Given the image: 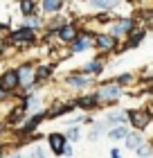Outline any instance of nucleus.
I'll list each match as a JSON object with an SVG mask.
<instances>
[{"instance_id":"26","label":"nucleus","mask_w":153,"mask_h":158,"mask_svg":"<svg viewBox=\"0 0 153 158\" xmlns=\"http://www.w3.org/2000/svg\"><path fill=\"white\" fill-rule=\"evenodd\" d=\"M16 9H18V16L25 18V16H32V14L38 11V2H34V0H16Z\"/></svg>"},{"instance_id":"19","label":"nucleus","mask_w":153,"mask_h":158,"mask_svg":"<svg viewBox=\"0 0 153 158\" xmlns=\"http://www.w3.org/2000/svg\"><path fill=\"white\" fill-rule=\"evenodd\" d=\"M101 120L108 124V129H111V127H119V124H128V120H126V109H119V106L108 109L104 115H101Z\"/></svg>"},{"instance_id":"39","label":"nucleus","mask_w":153,"mask_h":158,"mask_svg":"<svg viewBox=\"0 0 153 158\" xmlns=\"http://www.w3.org/2000/svg\"><path fill=\"white\" fill-rule=\"evenodd\" d=\"M151 9H153V7H151Z\"/></svg>"},{"instance_id":"7","label":"nucleus","mask_w":153,"mask_h":158,"mask_svg":"<svg viewBox=\"0 0 153 158\" xmlns=\"http://www.w3.org/2000/svg\"><path fill=\"white\" fill-rule=\"evenodd\" d=\"M77 113V106H74V99L72 97H59V99H52L47 106H45V115H47V122H54V120H63Z\"/></svg>"},{"instance_id":"8","label":"nucleus","mask_w":153,"mask_h":158,"mask_svg":"<svg viewBox=\"0 0 153 158\" xmlns=\"http://www.w3.org/2000/svg\"><path fill=\"white\" fill-rule=\"evenodd\" d=\"M106 68H108V56L97 54V52H95L90 59H86L81 66H79V70H81L83 75L95 77V79H101V75L106 73Z\"/></svg>"},{"instance_id":"5","label":"nucleus","mask_w":153,"mask_h":158,"mask_svg":"<svg viewBox=\"0 0 153 158\" xmlns=\"http://www.w3.org/2000/svg\"><path fill=\"white\" fill-rule=\"evenodd\" d=\"M119 39L113 36L111 32L106 30H97L92 36V52L97 54H104V56H111V54H119Z\"/></svg>"},{"instance_id":"12","label":"nucleus","mask_w":153,"mask_h":158,"mask_svg":"<svg viewBox=\"0 0 153 158\" xmlns=\"http://www.w3.org/2000/svg\"><path fill=\"white\" fill-rule=\"evenodd\" d=\"M79 27H81V23H79V18H72L70 23H65L61 30L54 32V43L61 48H68L72 41H74L79 36Z\"/></svg>"},{"instance_id":"32","label":"nucleus","mask_w":153,"mask_h":158,"mask_svg":"<svg viewBox=\"0 0 153 158\" xmlns=\"http://www.w3.org/2000/svg\"><path fill=\"white\" fill-rule=\"evenodd\" d=\"M5 158H27V154H23L20 149H14V152H7Z\"/></svg>"},{"instance_id":"2","label":"nucleus","mask_w":153,"mask_h":158,"mask_svg":"<svg viewBox=\"0 0 153 158\" xmlns=\"http://www.w3.org/2000/svg\"><path fill=\"white\" fill-rule=\"evenodd\" d=\"M92 90L97 93V97L101 102V109H115V106H119V102L124 99V95H126V90H124L122 86H117L111 77L97 79V86H95Z\"/></svg>"},{"instance_id":"9","label":"nucleus","mask_w":153,"mask_h":158,"mask_svg":"<svg viewBox=\"0 0 153 158\" xmlns=\"http://www.w3.org/2000/svg\"><path fill=\"white\" fill-rule=\"evenodd\" d=\"M74 106H77V111H81V113H97L101 111V102H99V97H97V93L95 90H86V93H77L74 97Z\"/></svg>"},{"instance_id":"23","label":"nucleus","mask_w":153,"mask_h":158,"mask_svg":"<svg viewBox=\"0 0 153 158\" xmlns=\"http://www.w3.org/2000/svg\"><path fill=\"white\" fill-rule=\"evenodd\" d=\"M111 79H113L117 86H122V88L126 90V88H131V86L137 81V73H133V70H124V73H117V75L111 77Z\"/></svg>"},{"instance_id":"6","label":"nucleus","mask_w":153,"mask_h":158,"mask_svg":"<svg viewBox=\"0 0 153 158\" xmlns=\"http://www.w3.org/2000/svg\"><path fill=\"white\" fill-rule=\"evenodd\" d=\"M137 25H140V20H137L135 14H115L113 23L106 27V32H111L113 36H117L122 41V39H126Z\"/></svg>"},{"instance_id":"35","label":"nucleus","mask_w":153,"mask_h":158,"mask_svg":"<svg viewBox=\"0 0 153 158\" xmlns=\"http://www.w3.org/2000/svg\"><path fill=\"white\" fill-rule=\"evenodd\" d=\"M9 99H11V97H9V95H7V93H5L2 88H0V104H5V102H9Z\"/></svg>"},{"instance_id":"31","label":"nucleus","mask_w":153,"mask_h":158,"mask_svg":"<svg viewBox=\"0 0 153 158\" xmlns=\"http://www.w3.org/2000/svg\"><path fill=\"white\" fill-rule=\"evenodd\" d=\"M72 156H74V145H72V142H65V147L61 152V158H72Z\"/></svg>"},{"instance_id":"20","label":"nucleus","mask_w":153,"mask_h":158,"mask_svg":"<svg viewBox=\"0 0 153 158\" xmlns=\"http://www.w3.org/2000/svg\"><path fill=\"white\" fill-rule=\"evenodd\" d=\"M72 16L70 14H54V16H45V25H43V30H47V32H56V30H61V27L65 23H70Z\"/></svg>"},{"instance_id":"13","label":"nucleus","mask_w":153,"mask_h":158,"mask_svg":"<svg viewBox=\"0 0 153 158\" xmlns=\"http://www.w3.org/2000/svg\"><path fill=\"white\" fill-rule=\"evenodd\" d=\"M147 36H149V30L144 25H137L133 32L128 34L126 39H122V43H119V54H124V52H131V50H135V48H140L144 41H147Z\"/></svg>"},{"instance_id":"16","label":"nucleus","mask_w":153,"mask_h":158,"mask_svg":"<svg viewBox=\"0 0 153 158\" xmlns=\"http://www.w3.org/2000/svg\"><path fill=\"white\" fill-rule=\"evenodd\" d=\"M25 118H27L25 106L20 104V102H16V99H11V106L5 111V115L0 118V120H2V122H5V124L9 127V129H16V127H18V124H20V122H23Z\"/></svg>"},{"instance_id":"33","label":"nucleus","mask_w":153,"mask_h":158,"mask_svg":"<svg viewBox=\"0 0 153 158\" xmlns=\"http://www.w3.org/2000/svg\"><path fill=\"white\" fill-rule=\"evenodd\" d=\"M7 133H9V127H7L5 122L0 120V140H5V138H7Z\"/></svg>"},{"instance_id":"29","label":"nucleus","mask_w":153,"mask_h":158,"mask_svg":"<svg viewBox=\"0 0 153 158\" xmlns=\"http://www.w3.org/2000/svg\"><path fill=\"white\" fill-rule=\"evenodd\" d=\"M27 156H30V158H47V149H45V145L36 142V145H32V149H30Z\"/></svg>"},{"instance_id":"22","label":"nucleus","mask_w":153,"mask_h":158,"mask_svg":"<svg viewBox=\"0 0 153 158\" xmlns=\"http://www.w3.org/2000/svg\"><path fill=\"white\" fill-rule=\"evenodd\" d=\"M106 131H108V124L99 118V120H95L92 124H90L88 133H86V138H88L90 142H97V140L101 138V135H106Z\"/></svg>"},{"instance_id":"10","label":"nucleus","mask_w":153,"mask_h":158,"mask_svg":"<svg viewBox=\"0 0 153 158\" xmlns=\"http://www.w3.org/2000/svg\"><path fill=\"white\" fill-rule=\"evenodd\" d=\"M0 88H2L9 97H14L20 90L16 66H2V68H0Z\"/></svg>"},{"instance_id":"38","label":"nucleus","mask_w":153,"mask_h":158,"mask_svg":"<svg viewBox=\"0 0 153 158\" xmlns=\"http://www.w3.org/2000/svg\"><path fill=\"white\" fill-rule=\"evenodd\" d=\"M27 158H30V156H27Z\"/></svg>"},{"instance_id":"17","label":"nucleus","mask_w":153,"mask_h":158,"mask_svg":"<svg viewBox=\"0 0 153 158\" xmlns=\"http://www.w3.org/2000/svg\"><path fill=\"white\" fill-rule=\"evenodd\" d=\"M43 142H45V149H47L52 156L61 158V152H63V147H65V142H68V138H65L63 131H50V133H45Z\"/></svg>"},{"instance_id":"4","label":"nucleus","mask_w":153,"mask_h":158,"mask_svg":"<svg viewBox=\"0 0 153 158\" xmlns=\"http://www.w3.org/2000/svg\"><path fill=\"white\" fill-rule=\"evenodd\" d=\"M61 86H65L68 90L72 93H86V90H92L97 86V79L83 75L81 70H68L65 75H61Z\"/></svg>"},{"instance_id":"14","label":"nucleus","mask_w":153,"mask_h":158,"mask_svg":"<svg viewBox=\"0 0 153 158\" xmlns=\"http://www.w3.org/2000/svg\"><path fill=\"white\" fill-rule=\"evenodd\" d=\"M79 7H83V9L88 11H111L115 14L117 9H122L124 0H77Z\"/></svg>"},{"instance_id":"18","label":"nucleus","mask_w":153,"mask_h":158,"mask_svg":"<svg viewBox=\"0 0 153 158\" xmlns=\"http://www.w3.org/2000/svg\"><path fill=\"white\" fill-rule=\"evenodd\" d=\"M70 9V0H41L38 11L43 16H54V14H63Z\"/></svg>"},{"instance_id":"24","label":"nucleus","mask_w":153,"mask_h":158,"mask_svg":"<svg viewBox=\"0 0 153 158\" xmlns=\"http://www.w3.org/2000/svg\"><path fill=\"white\" fill-rule=\"evenodd\" d=\"M144 140H147V138H144V133H142V131H135V129H131V131H128V135H126V138H124L122 142H124V147H126V149L135 152V149L140 147Z\"/></svg>"},{"instance_id":"1","label":"nucleus","mask_w":153,"mask_h":158,"mask_svg":"<svg viewBox=\"0 0 153 158\" xmlns=\"http://www.w3.org/2000/svg\"><path fill=\"white\" fill-rule=\"evenodd\" d=\"M5 41L11 48V52H30L38 48V32L27 30L23 25H11V30L5 34Z\"/></svg>"},{"instance_id":"36","label":"nucleus","mask_w":153,"mask_h":158,"mask_svg":"<svg viewBox=\"0 0 153 158\" xmlns=\"http://www.w3.org/2000/svg\"><path fill=\"white\" fill-rule=\"evenodd\" d=\"M147 109H149V113H151V118H153V102H151V104L147 106Z\"/></svg>"},{"instance_id":"3","label":"nucleus","mask_w":153,"mask_h":158,"mask_svg":"<svg viewBox=\"0 0 153 158\" xmlns=\"http://www.w3.org/2000/svg\"><path fill=\"white\" fill-rule=\"evenodd\" d=\"M95 27L90 25H83L79 27V36L65 48V56L63 59H72V56H79V54H86V52H92V36H95Z\"/></svg>"},{"instance_id":"21","label":"nucleus","mask_w":153,"mask_h":158,"mask_svg":"<svg viewBox=\"0 0 153 158\" xmlns=\"http://www.w3.org/2000/svg\"><path fill=\"white\" fill-rule=\"evenodd\" d=\"M18 25H23V27H27V30H34V32H43V25H45V16H43L41 11H36V14H32V16H25V18H20V23Z\"/></svg>"},{"instance_id":"28","label":"nucleus","mask_w":153,"mask_h":158,"mask_svg":"<svg viewBox=\"0 0 153 158\" xmlns=\"http://www.w3.org/2000/svg\"><path fill=\"white\" fill-rule=\"evenodd\" d=\"M135 156H137V158H153V142L144 140L142 145L135 149Z\"/></svg>"},{"instance_id":"27","label":"nucleus","mask_w":153,"mask_h":158,"mask_svg":"<svg viewBox=\"0 0 153 158\" xmlns=\"http://www.w3.org/2000/svg\"><path fill=\"white\" fill-rule=\"evenodd\" d=\"M65 138H68V142H72V145H77L79 140L83 138V127H79V124H70V127H65Z\"/></svg>"},{"instance_id":"11","label":"nucleus","mask_w":153,"mask_h":158,"mask_svg":"<svg viewBox=\"0 0 153 158\" xmlns=\"http://www.w3.org/2000/svg\"><path fill=\"white\" fill-rule=\"evenodd\" d=\"M126 120H128V127L135 129V131H147V129L151 127V113L149 109H126Z\"/></svg>"},{"instance_id":"37","label":"nucleus","mask_w":153,"mask_h":158,"mask_svg":"<svg viewBox=\"0 0 153 158\" xmlns=\"http://www.w3.org/2000/svg\"><path fill=\"white\" fill-rule=\"evenodd\" d=\"M34 2H41V0H34Z\"/></svg>"},{"instance_id":"30","label":"nucleus","mask_w":153,"mask_h":158,"mask_svg":"<svg viewBox=\"0 0 153 158\" xmlns=\"http://www.w3.org/2000/svg\"><path fill=\"white\" fill-rule=\"evenodd\" d=\"M9 52H11V48L7 45L5 36H2V34H0V61H5V59H7V54H9Z\"/></svg>"},{"instance_id":"34","label":"nucleus","mask_w":153,"mask_h":158,"mask_svg":"<svg viewBox=\"0 0 153 158\" xmlns=\"http://www.w3.org/2000/svg\"><path fill=\"white\" fill-rule=\"evenodd\" d=\"M108 154H111V158H124L122 152H119V147H111V152H108Z\"/></svg>"},{"instance_id":"25","label":"nucleus","mask_w":153,"mask_h":158,"mask_svg":"<svg viewBox=\"0 0 153 158\" xmlns=\"http://www.w3.org/2000/svg\"><path fill=\"white\" fill-rule=\"evenodd\" d=\"M128 131H131V127L128 124H119V127H111L106 131V138L111 140V142H122L124 138L128 135Z\"/></svg>"},{"instance_id":"15","label":"nucleus","mask_w":153,"mask_h":158,"mask_svg":"<svg viewBox=\"0 0 153 158\" xmlns=\"http://www.w3.org/2000/svg\"><path fill=\"white\" fill-rule=\"evenodd\" d=\"M36 61H38V59H23V61L16 66L20 90H27V88L34 84V66H36Z\"/></svg>"}]
</instances>
